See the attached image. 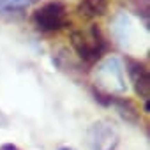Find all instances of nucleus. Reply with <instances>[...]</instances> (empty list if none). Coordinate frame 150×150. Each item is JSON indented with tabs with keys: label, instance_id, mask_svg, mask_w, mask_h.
Instances as JSON below:
<instances>
[{
	"label": "nucleus",
	"instance_id": "obj_7",
	"mask_svg": "<svg viewBox=\"0 0 150 150\" xmlns=\"http://www.w3.org/2000/svg\"><path fill=\"white\" fill-rule=\"evenodd\" d=\"M0 150H21V148L16 146L14 143H4V145H0Z\"/></svg>",
	"mask_w": 150,
	"mask_h": 150
},
{
	"label": "nucleus",
	"instance_id": "obj_2",
	"mask_svg": "<svg viewBox=\"0 0 150 150\" xmlns=\"http://www.w3.org/2000/svg\"><path fill=\"white\" fill-rule=\"evenodd\" d=\"M32 23L37 30L44 34H53L65 28L69 23V13L65 4L60 0H51V2L42 4L32 13Z\"/></svg>",
	"mask_w": 150,
	"mask_h": 150
},
{
	"label": "nucleus",
	"instance_id": "obj_1",
	"mask_svg": "<svg viewBox=\"0 0 150 150\" xmlns=\"http://www.w3.org/2000/svg\"><path fill=\"white\" fill-rule=\"evenodd\" d=\"M71 44L76 51V55L85 64H96L103 58L106 53V39L97 25H90L88 28L72 30L71 34Z\"/></svg>",
	"mask_w": 150,
	"mask_h": 150
},
{
	"label": "nucleus",
	"instance_id": "obj_5",
	"mask_svg": "<svg viewBox=\"0 0 150 150\" xmlns=\"http://www.w3.org/2000/svg\"><path fill=\"white\" fill-rule=\"evenodd\" d=\"M110 104H113L118 113L125 118V120H136L138 118V110L134 108V104L127 99H117V97H110Z\"/></svg>",
	"mask_w": 150,
	"mask_h": 150
},
{
	"label": "nucleus",
	"instance_id": "obj_4",
	"mask_svg": "<svg viewBox=\"0 0 150 150\" xmlns=\"http://www.w3.org/2000/svg\"><path fill=\"white\" fill-rule=\"evenodd\" d=\"M127 74H129V80L132 83L136 96L143 101H148V97H150V72H148L146 65L139 60L127 58Z\"/></svg>",
	"mask_w": 150,
	"mask_h": 150
},
{
	"label": "nucleus",
	"instance_id": "obj_8",
	"mask_svg": "<svg viewBox=\"0 0 150 150\" xmlns=\"http://www.w3.org/2000/svg\"><path fill=\"white\" fill-rule=\"evenodd\" d=\"M58 150H74V148H71V146H62V148H58Z\"/></svg>",
	"mask_w": 150,
	"mask_h": 150
},
{
	"label": "nucleus",
	"instance_id": "obj_6",
	"mask_svg": "<svg viewBox=\"0 0 150 150\" xmlns=\"http://www.w3.org/2000/svg\"><path fill=\"white\" fill-rule=\"evenodd\" d=\"M30 6V0H0V11H23Z\"/></svg>",
	"mask_w": 150,
	"mask_h": 150
},
{
	"label": "nucleus",
	"instance_id": "obj_3",
	"mask_svg": "<svg viewBox=\"0 0 150 150\" xmlns=\"http://www.w3.org/2000/svg\"><path fill=\"white\" fill-rule=\"evenodd\" d=\"M118 139L120 136L117 127L108 120H99L87 131V141L92 150H115Z\"/></svg>",
	"mask_w": 150,
	"mask_h": 150
}]
</instances>
